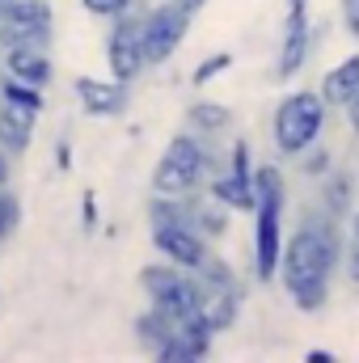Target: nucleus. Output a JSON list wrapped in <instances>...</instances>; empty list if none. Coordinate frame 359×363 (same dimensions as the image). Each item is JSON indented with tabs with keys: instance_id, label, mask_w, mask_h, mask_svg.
Instances as JSON below:
<instances>
[{
	"instance_id": "nucleus-31",
	"label": "nucleus",
	"mask_w": 359,
	"mask_h": 363,
	"mask_svg": "<svg viewBox=\"0 0 359 363\" xmlns=\"http://www.w3.org/2000/svg\"><path fill=\"white\" fill-rule=\"evenodd\" d=\"M304 363H334V351H321V347H313V351L304 355Z\"/></svg>"
},
{
	"instance_id": "nucleus-30",
	"label": "nucleus",
	"mask_w": 359,
	"mask_h": 363,
	"mask_svg": "<svg viewBox=\"0 0 359 363\" xmlns=\"http://www.w3.org/2000/svg\"><path fill=\"white\" fill-rule=\"evenodd\" d=\"M55 165H60V169H64V174H68V169H72V148H68V140H64V144H60V157H55Z\"/></svg>"
},
{
	"instance_id": "nucleus-14",
	"label": "nucleus",
	"mask_w": 359,
	"mask_h": 363,
	"mask_svg": "<svg viewBox=\"0 0 359 363\" xmlns=\"http://www.w3.org/2000/svg\"><path fill=\"white\" fill-rule=\"evenodd\" d=\"M4 72L34 89H47L55 77V64H51L47 47H4Z\"/></svg>"
},
{
	"instance_id": "nucleus-18",
	"label": "nucleus",
	"mask_w": 359,
	"mask_h": 363,
	"mask_svg": "<svg viewBox=\"0 0 359 363\" xmlns=\"http://www.w3.org/2000/svg\"><path fill=\"white\" fill-rule=\"evenodd\" d=\"M233 106L224 101H190L186 106V127L199 135H228L233 131Z\"/></svg>"
},
{
	"instance_id": "nucleus-24",
	"label": "nucleus",
	"mask_w": 359,
	"mask_h": 363,
	"mask_svg": "<svg viewBox=\"0 0 359 363\" xmlns=\"http://www.w3.org/2000/svg\"><path fill=\"white\" fill-rule=\"evenodd\" d=\"M300 169H304L309 178H326V174H330V152L313 144V148L304 152V161H300Z\"/></svg>"
},
{
	"instance_id": "nucleus-3",
	"label": "nucleus",
	"mask_w": 359,
	"mask_h": 363,
	"mask_svg": "<svg viewBox=\"0 0 359 363\" xmlns=\"http://www.w3.org/2000/svg\"><path fill=\"white\" fill-rule=\"evenodd\" d=\"M326 118H330V106L317 89L283 93L275 106V118H270V140H275L279 157H304L321 140Z\"/></svg>"
},
{
	"instance_id": "nucleus-2",
	"label": "nucleus",
	"mask_w": 359,
	"mask_h": 363,
	"mask_svg": "<svg viewBox=\"0 0 359 363\" xmlns=\"http://www.w3.org/2000/svg\"><path fill=\"white\" fill-rule=\"evenodd\" d=\"M254 274L258 283H275L283 258V211H287V178L279 165H254Z\"/></svg>"
},
{
	"instance_id": "nucleus-20",
	"label": "nucleus",
	"mask_w": 359,
	"mask_h": 363,
	"mask_svg": "<svg viewBox=\"0 0 359 363\" xmlns=\"http://www.w3.org/2000/svg\"><path fill=\"white\" fill-rule=\"evenodd\" d=\"M317 203L330 211V216H338V220H347L351 211H355V194H351V174H326V178H317Z\"/></svg>"
},
{
	"instance_id": "nucleus-9",
	"label": "nucleus",
	"mask_w": 359,
	"mask_h": 363,
	"mask_svg": "<svg viewBox=\"0 0 359 363\" xmlns=\"http://www.w3.org/2000/svg\"><path fill=\"white\" fill-rule=\"evenodd\" d=\"M313 21H309V9H287V21H283V43H279V64H275V77L287 85L313 55Z\"/></svg>"
},
{
	"instance_id": "nucleus-17",
	"label": "nucleus",
	"mask_w": 359,
	"mask_h": 363,
	"mask_svg": "<svg viewBox=\"0 0 359 363\" xmlns=\"http://www.w3.org/2000/svg\"><path fill=\"white\" fill-rule=\"evenodd\" d=\"M317 93L326 97V106H330V110H343V106L359 93V55H347L343 64H334V68L321 77Z\"/></svg>"
},
{
	"instance_id": "nucleus-13",
	"label": "nucleus",
	"mask_w": 359,
	"mask_h": 363,
	"mask_svg": "<svg viewBox=\"0 0 359 363\" xmlns=\"http://www.w3.org/2000/svg\"><path fill=\"white\" fill-rule=\"evenodd\" d=\"M241 317V287H220V283H203V296H199V321L211 330V334H224L233 330Z\"/></svg>"
},
{
	"instance_id": "nucleus-7",
	"label": "nucleus",
	"mask_w": 359,
	"mask_h": 363,
	"mask_svg": "<svg viewBox=\"0 0 359 363\" xmlns=\"http://www.w3.org/2000/svg\"><path fill=\"white\" fill-rule=\"evenodd\" d=\"M55 13L51 0H9L0 17V51L4 47H47L51 51Z\"/></svg>"
},
{
	"instance_id": "nucleus-16",
	"label": "nucleus",
	"mask_w": 359,
	"mask_h": 363,
	"mask_svg": "<svg viewBox=\"0 0 359 363\" xmlns=\"http://www.w3.org/2000/svg\"><path fill=\"white\" fill-rule=\"evenodd\" d=\"M207 194H216L224 207H233V211H241V216H254V207H258L254 178H237V174H228V169H216V174L207 178Z\"/></svg>"
},
{
	"instance_id": "nucleus-21",
	"label": "nucleus",
	"mask_w": 359,
	"mask_h": 363,
	"mask_svg": "<svg viewBox=\"0 0 359 363\" xmlns=\"http://www.w3.org/2000/svg\"><path fill=\"white\" fill-rule=\"evenodd\" d=\"M0 101L21 106V110H30V114H43V106H47V101H43V89L17 81V77H9V72H4V81H0Z\"/></svg>"
},
{
	"instance_id": "nucleus-33",
	"label": "nucleus",
	"mask_w": 359,
	"mask_h": 363,
	"mask_svg": "<svg viewBox=\"0 0 359 363\" xmlns=\"http://www.w3.org/2000/svg\"><path fill=\"white\" fill-rule=\"evenodd\" d=\"M347 237H351V241H359V207L347 216Z\"/></svg>"
},
{
	"instance_id": "nucleus-11",
	"label": "nucleus",
	"mask_w": 359,
	"mask_h": 363,
	"mask_svg": "<svg viewBox=\"0 0 359 363\" xmlns=\"http://www.w3.org/2000/svg\"><path fill=\"white\" fill-rule=\"evenodd\" d=\"M211 330L199 321V313L182 317V325L157 347V359L161 363H194V359H207L211 355Z\"/></svg>"
},
{
	"instance_id": "nucleus-22",
	"label": "nucleus",
	"mask_w": 359,
	"mask_h": 363,
	"mask_svg": "<svg viewBox=\"0 0 359 363\" xmlns=\"http://www.w3.org/2000/svg\"><path fill=\"white\" fill-rule=\"evenodd\" d=\"M228 68H233V55H228V51H216V55H207V60L190 72V85L203 89V85H211V81H216L220 72H228Z\"/></svg>"
},
{
	"instance_id": "nucleus-32",
	"label": "nucleus",
	"mask_w": 359,
	"mask_h": 363,
	"mask_svg": "<svg viewBox=\"0 0 359 363\" xmlns=\"http://www.w3.org/2000/svg\"><path fill=\"white\" fill-rule=\"evenodd\" d=\"M13 182V165H9V152L0 148V186H9Z\"/></svg>"
},
{
	"instance_id": "nucleus-15",
	"label": "nucleus",
	"mask_w": 359,
	"mask_h": 363,
	"mask_svg": "<svg viewBox=\"0 0 359 363\" xmlns=\"http://www.w3.org/2000/svg\"><path fill=\"white\" fill-rule=\"evenodd\" d=\"M34 123H38V114L0 101V148H4L9 157L30 152V144H34Z\"/></svg>"
},
{
	"instance_id": "nucleus-26",
	"label": "nucleus",
	"mask_w": 359,
	"mask_h": 363,
	"mask_svg": "<svg viewBox=\"0 0 359 363\" xmlns=\"http://www.w3.org/2000/svg\"><path fill=\"white\" fill-rule=\"evenodd\" d=\"M97 224H101V216H97V194L85 190V194H81V228H85V233H97Z\"/></svg>"
},
{
	"instance_id": "nucleus-12",
	"label": "nucleus",
	"mask_w": 359,
	"mask_h": 363,
	"mask_svg": "<svg viewBox=\"0 0 359 363\" xmlns=\"http://www.w3.org/2000/svg\"><path fill=\"white\" fill-rule=\"evenodd\" d=\"M182 216L194 233H203L207 241H220L228 237V220H233V207H224L216 194H207V186L182 194Z\"/></svg>"
},
{
	"instance_id": "nucleus-6",
	"label": "nucleus",
	"mask_w": 359,
	"mask_h": 363,
	"mask_svg": "<svg viewBox=\"0 0 359 363\" xmlns=\"http://www.w3.org/2000/svg\"><path fill=\"white\" fill-rule=\"evenodd\" d=\"M190 17L194 9H186L182 0H161L153 9H144V55L148 68H161L178 55V47L190 34Z\"/></svg>"
},
{
	"instance_id": "nucleus-19",
	"label": "nucleus",
	"mask_w": 359,
	"mask_h": 363,
	"mask_svg": "<svg viewBox=\"0 0 359 363\" xmlns=\"http://www.w3.org/2000/svg\"><path fill=\"white\" fill-rule=\"evenodd\" d=\"M178 325H182V317L165 313V308H157V304H148V308L136 317V338H140V347H144L148 355H157V347H161Z\"/></svg>"
},
{
	"instance_id": "nucleus-25",
	"label": "nucleus",
	"mask_w": 359,
	"mask_h": 363,
	"mask_svg": "<svg viewBox=\"0 0 359 363\" xmlns=\"http://www.w3.org/2000/svg\"><path fill=\"white\" fill-rule=\"evenodd\" d=\"M81 4H85V13H93V17H118V13L136 9V0H81Z\"/></svg>"
},
{
	"instance_id": "nucleus-4",
	"label": "nucleus",
	"mask_w": 359,
	"mask_h": 363,
	"mask_svg": "<svg viewBox=\"0 0 359 363\" xmlns=\"http://www.w3.org/2000/svg\"><path fill=\"white\" fill-rule=\"evenodd\" d=\"M136 283H140V291H144V300L148 304H157V308H165V313H174V317H190V313H199V296H203V279L194 271H186L178 262H153V267H144V271L136 274Z\"/></svg>"
},
{
	"instance_id": "nucleus-27",
	"label": "nucleus",
	"mask_w": 359,
	"mask_h": 363,
	"mask_svg": "<svg viewBox=\"0 0 359 363\" xmlns=\"http://www.w3.org/2000/svg\"><path fill=\"white\" fill-rule=\"evenodd\" d=\"M343 267H347V279L359 287V241H351V237L343 245Z\"/></svg>"
},
{
	"instance_id": "nucleus-29",
	"label": "nucleus",
	"mask_w": 359,
	"mask_h": 363,
	"mask_svg": "<svg viewBox=\"0 0 359 363\" xmlns=\"http://www.w3.org/2000/svg\"><path fill=\"white\" fill-rule=\"evenodd\" d=\"M343 110H347V123H351V135L359 140V93L351 97V101H347V106H343Z\"/></svg>"
},
{
	"instance_id": "nucleus-5",
	"label": "nucleus",
	"mask_w": 359,
	"mask_h": 363,
	"mask_svg": "<svg viewBox=\"0 0 359 363\" xmlns=\"http://www.w3.org/2000/svg\"><path fill=\"white\" fill-rule=\"evenodd\" d=\"M106 68L123 85H136L148 72V55H144V13L127 9V13L114 17V26L106 34Z\"/></svg>"
},
{
	"instance_id": "nucleus-10",
	"label": "nucleus",
	"mask_w": 359,
	"mask_h": 363,
	"mask_svg": "<svg viewBox=\"0 0 359 363\" xmlns=\"http://www.w3.org/2000/svg\"><path fill=\"white\" fill-rule=\"evenodd\" d=\"M72 89L89 118H123L131 106V85H123L114 77H77Z\"/></svg>"
},
{
	"instance_id": "nucleus-28",
	"label": "nucleus",
	"mask_w": 359,
	"mask_h": 363,
	"mask_svg": "<svg viewBox=\"0 0 359 363\" xmlns=\"http://www.w3.org/2000/svg\"><path fill=\"white\" fill-rule=\"evenodd\" d=\"M338 9H343V26H347V34L359 38V0H338Z\"/></svg>"
},
{
	"instance_id": "nucleus-8",
	"label": "nucleus",
	"mask_w": 359,
	"mask_h": 363,
	"mask_svg": "<svg viewBox=\"0 0 359 363\" xmlns=\"http://www.w3.org/2000/svg\"><path fill=\"white\" fill-rule=\"evenodd\" d=\"M211 245H216V241H207L203 233H194L186 220H165V224H153V250H157L165 262H178V267H186V271L207 267V258L216 254Z\"/></svg>"
},
{
	"instance_id": "nucleus-34",
	"label": "nucleus",
	"mask_w": 359,
	"mask_h": 363,
	"mask_svg": "<svg viewBox=\"0 0 359 363\" xmlns=\"http://www.w3.org/2000/svg\"><path fill=\"white\" fill-rule=\"evenodd\" d=\"M182 4H186V9H194V13H199V9H203V4H207V0H182Z\"/></svg>"
},
{
	"instance_id": "nucleus-1",
	"label": "nucleus",
	"mask_w": 359,
	"mask_h": 363,
	"mask_svg": "<svg viewBox=\"0 0 359 363\" xmlns=\"http://www.w3.org/2000/svg\"><path fill=\"white\" fill-rule=\"evenodd\" d=\"M343 228L338 216H330L321 203H309L300 211V224L283 237V258H279V287L300 313H321L330 304V279L343 267Z\"/></svg>"
},
{
	"instance_id": "nucleus-23",
	"label": "nucleus",
	"mask_w": 359,
	"mask_h": 363,
	"mask_svg": "<svg viewBox=\"0 0 359 363\" xmlns=\"http://www.w3.org/2000/svg\"><path fill=\"white\" fill-rule=\"evenodd\" d=\"M17 224H21V203H17V194H13L9 186H0V241H4Z\"/></svg>"
}]
</instances>
